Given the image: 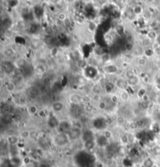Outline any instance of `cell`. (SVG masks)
Returning <instances> with one entry per match:
<instances>
[{
  "label": "cell",
  "mask_w": 160,
  "mask_h": 167,
  "mask_svg": "<svg viewBox=\"0 0 160 167\" xmlns=\"http://www.w3.org/2000/svg\"><path fill=\"white\" fill-rule=\"evenodd\" d=\"M114 84H115L116 88H118L119 90H120V91L127 90L129 87L127 81L125 78H122V77H117L116 81H114Z\"/></svg>",
  "instance_id": "obj_1"
},
{
  "label": "cell",
  "mask_w": 160,
  "mask_h": 167,
  "mask_svg": "<svg viewBox=\"0 0 160 167\" xmlns=\"http://www.w3.org/2000/svg\"><path fill=\"white\" fill-rule=\"evenodd\" d=\"M81 135H82L81 129L73 127V126H72L70 130L68 132V137L71 140H77V139H79L81 137Z\"/></svg>",
  "instance_id": "obj_2"
},
{
  "label": "cell",
  "mask_w": 160,
  "mask_h": 167,
  "mask_svg": "<svg viewBox=\"0 0 160 167\" xmlns=\"http://www.w3.org/2000/svg\"><path fill=\"white\" fill-rule=\"evenodd\" d=\"M141 79L139 75H135L133 77H132L131 79L127 80V81L129 87L133 88V87H136V86L139 84L140 82H141Z\"/></svg>",
  "instance_id": "obj_3"
},
{
  "label": "cell",
  "mask_w": 160,
  "mask_h": 167,
  "mask_svg": "<svg viewBox=\"0 0 160 167\" xmlns=\"http://www.w3.org/2000/svg\"><path fill=\"white\" fill-rule=\"evenodd\" d=\"M16 53H17V52H16L14 49H13V48L7 47L3 50V54H4V56H6V58H9V59L14 57V56H16Z\"/></svg>",
  "instance_id": "obj_4"
},
{
  "label": "cell",
  "mask_w": 160,
  "mask_h": 167,
  "mask_svg": "<svg viewBox=\"0 0 160 167\" xmlns=\"http://www.w3.org/2000/svg\"><path fill=\"white\" fill-rule=\"evenodd\" d=\"M63 108H64V104L62 102H59V101L53 102L52 105V108L55 112H59L62 111Z\"/></svg>",
  "instance_id": "obj_5"
},
{
  "label": "cell",
  "mask_w": 160,
  "mask_h": 167,
  "mask_svg": "<svg viewBox=\"0 0 160 167\" xmlns=\"http://www.w3.org/2000/svg\"><path fill=\"white\" fill-rule=\"evenodd\" d=\"M120 99L121 100L122 102H127L130 99V97H131V94L129 93V91L127 90H124V91H120Z\"/></svg>",
  "instance_id": "obj_6"
},
{
  "label": "cell",
  "mask_w": 160,
  "mask_h": 167,
  "mask_svg": "<svg viewBox=\"0 0 160 167\" xmlns=\"http://www.w3.org/2000/svg\"><path fill=\"white\" fill-rule=\"evenodd\" d=\"M5 88L7 92L9 93H13L14 92L15 90L17 89V85L13 81H9L6 83V85H5Z\"/></svg>",
  "instance_id": "obj_7"
},
{
  "label": "cell",
  "mask_w": 160,
  "mask_h": 167,
  "mask_svg": "<svg viewBox=\"0 0 160 167\" xmlns=\"http://www.w3.org/2000/svg\"><path fill=\"white\" fill-rule=\"evenodd\" d=\"M153 45V41H151V39H149L148 37H145V38H143L141 40V47L145 49H148L151 45Z\"/></svg>",
  "instance_id": "obj_8"
},
{
  "label": "cell",
  "mask_w": 160,
  "mask_h": 167,
  "mask_svg": "<svg viewBox=\"0 0 160 167\" xmlns=\"http://www.w3.org/2000/svg\"><path fill=\"white\" fill-rule=\"evenodd\" d=\"M103 70L106 73H116L118 71V68L115 65H106L104 67Z\"/></svg>",
  "instance_id": "obj_9"
},
{
  "label": "cell",
  "mask_w": 160,
  "mask_h": 167,
  "mask_svg": "<svg viewBox=\"0 0 160 167\" xmlns=\"http://www.w3.org/2000/svg\"><path fill=\"white\" fill-rule=\"evenodd\" d=\"M132 11H133V14L135 15V16H139V15L143 14V13H144V9H143V7L141 5H140V4H136V5H134L133 7L132 8Z\"/></svg>",
  "instance_id": "obj_10"
},
{
  "label": "cell",
  "mask_w": 160,
  "mask_h": 167,
  "mask_svg": "<svg viewBox=\"0 0 160 167\" xmlns=\"http://www.w3.org/2000/svg\"><path fill=\"white\" fill-rule=\"evenodd\" d=\"M3 68L4 69V71L6 73H10L13 72L14 71V68H13V65L9 61H6L4 63V64L3 66Z\"/></svg>",
  "instance_id": "obj_11"
},
{
  "label": "cell",
  "mask_w": 160,
  "mask_h": 167,
  "mask_svg": "<svg viewBox=\"0 0 160 167\" xmlns=\"http://www.w3.org/2000/svg\"><path fill=\"white\" fill-rule=\"evenodd\" d=\"M143 167H155V162L150 157H147L142 161Z\"/></svg>",
  "instance_id": "obj_12"
},
{
  "label": "cell",
  "mask_w": 160,
  "mask_h": 167,
  "mask_svg": "<svg viewBox=\"0 0 160 167\" xmlns=\"http://www.w3.org/2000/svg\"><path fill=\"white\" fill-rule=\"evenodd\" d=\"M96 144L95 140H92V141H86V142H84V148L87 150V151H91V150L94 149Z\"/></svg>",
  "instance_id": "obj_13"
},
{
  "label": "cell",
  "mask_w": 160,
  "mask_h": 167,
  "mask_svg": "<svg viewBox=\"0 0 160 167\" xmlns=\"http://www.w3.org/2000/svg\"><path fill=\"white\" fill-rule=\"evenodd\" d=\"M7 141L9 144L11 145H15V144H18L19 143V138L16 135H9L7 138Z\"/></svg>",
  "instance_id": "obj_14"
},
{
  "label": "cell",
  "mask_w": 160,
  "mask_h": 167,
  "mask_svg": "<svg viewBox=\"0 0 160 167\" xmlns=\"http://www.w3.org/2000/svg\"><path fill=\"white\" fill-rule=\"evenodd\" d=\"M132 56H135L137 58H139V57H142L144 56V49H141V48H135L133 51L132 52Z\"/></svg>",
  "instance_id": "obj_15"
},
{
  "label": "cell",
  "mask_w": 160,
  "mask_h": 167,
  "mask_svg": "<svg viewBox=\"0 0 160 167\" xmlns=\"http://www.w3.org/2000/svg\"><path fill=\"white\" fill-rule=\"evenodd\" d=\"M146 94H148V92L146 91V89L145 88V87H141V88H138L137 91H136L137 97L141 98V99Z\"/></svg>",
  "instance_id": "obj_16"
},
{
  "label": "cell",
  "mask_w": 160,
  "mask_h": 167,
  "mask_svg": "<svg viewBox=\"0 0 160 167\" xmlns=\"http://www.w3.org/2000/svg\"><path fill=\"white\" fill-rule=\"evenodd\" d=\"M120 141L122 144L123 145H127V144H129L130 142V137L129 135L127 134H123L120 136Z\"/></svg>",
  "instance_id": "obj_17"
},
{
  "label": "cell",
  "mask_w": 160,
  "mask_h": 167,
  "mask_svg": "<svg viewBox=\"0 0 160 167\" xmlns=\"http://www.w3.org/2000/svg\"><path fill=\"white\" fill-rule=\"evenodd\" d=\"M146 37H148L149 39H151V41H155L158 37V34L155 31H154V30H150V31L147 33Z\"/></svg>",
  "instance_id": "obj_18"
},
{
  "label": "cell",
  "mask_w": 160,
  "mask_h": 167,
  "mask_svg": "<svg viewBox=\"0 0 160 167\" xmlns=\"http://www.w3.org/2000/svg\"><path fill=\"white\" fill-rule=\"evenodd\" d=\"M39 108L36 106L35 105H31V106L27 108V112H28V113L30 115H35L38 114V112H39Z\"/></svg>",
  "instance_id": "obj_19"
},
{
  "label": "cell",
  "mask_w": 160,
  "mask_h": 167,
  "mask_svg": "<svg viewBox=\"0 0 160 167\" xmlns=\"http://www.w3.org/2000/svg\"><path fill=\"white\" fill-rule=\"evenodd\" d=\"M81 99L82 98H80V96H79L78 94H72L70 98V102H72L73 104H77V103H79L80 102H81Z\"/></svg>",
  "instance_id": "obj_20"
},
{
  "label": "cell",
  "mask_w": 160,
  "mask_h": 167,
  "mask_svg": "<svg viewBox=\"0 0 160 167\" xmlns=\"http://www.w3.org/2000/svg\"><path fill=\"white\" fill-rule=\"evenodd\" d=\"M115 87H116V86H115L114 82L110 81V82H108L107 84H106V85H105L106 91L107 93H110V92H112V91H113V90L114 89Z\"/></svg>",
  "instance_id": "obj_21"
},
{
  "label": "cell",
  "mask_w": 160,
  "mask_h": 167,
  "mask_svg": "<svg viewBox=\"0 0 160 167\" xmlns=\"http://www.w3.org/2000/svg\"><path fill=\"white\" fill-rule=\"evenodd\" d=\"M12 110V106L9 105V104H4L2 106V112L5 114H8L10 113Z\"/></svg>",
  "instance_id": "obj_22"
},
{
  "label": "cell",
  "mask_w": 160,
  "mask_h": 167,
  "mask_svg": "<svg viewBox=\"0 0 160 167\" xmlns=\"http://www.w3.org/2000/svg\"><path fill=\"white\" fill-rule=\"evenodd\" d=\"M124 48L126 51L127 52H133V49H135V45L133 44V42H126L124 45Z\"/></svg>",
  "instance_id": "obj_23"
},
{
  "label": "cell",
  "mask_w": 160,
  "mask_h": 167,
  "mask_svg": "<svg viewBox=\"0 0 160 167\" xmlns=\"http://www.w3.org/2000/svg\"><path fill=\"white\" fill-rule=\"evenodd\" d=\"M136 74L134 73L133 70H127V71H125L124 73V78L126 80H129L133 77L135 76Z\"/></svg>",
  "instance_id": "obj_24"
},
{
  "label": "cell",
  "mask_w": 160,
  "mask_h": 167,
  "mask_svg": "<svg viewBox=\"0 0 160 167\" xmlns=\"http://www.w3.org/2000/svg\"><path fill=\"white\" fill-rule=\"evenodd\" d=\"M137 64L139 67H144L147 64V59L145 57H139L137 58Z\"/></svg>",
  "instance_id": "obj_25"
},
{
  "label": "cell",
  "mask_w": 160,
  "mask_h": 167,
  "mask_svg": "<svg viewBox=\"0 0 160 167\" xmlns=\"http://www.w3.org/2000/svg\"><path fill=\"white\" fill-rule=\"evenodd\" d=\"M155 54L154 50L151 48H148L144 49V56L146 57H151Z\"/></svg>",
  "instance_id": "obj_26"
},
{
  "label": "cell",
  "mask_w": 160,
  "mask_h": 167,
  "mask_svg": "<svg viewBox=\"0 0 160 167\" xmlns=\"http://www.w3.org/2000/svg\"><path fill=\"white\" fill-rule=\"evenodd\" d=\"M31 135V132L29 130H24L20 133V137L23 139H27V138H30Z\"/></svg>",
  "instance_id": "obj_27"
},
{
  "label": "cell",
  "mask_w": 160,
  "mask_h": 167,
  "mask_svg": "<svg viewBox=\"0 0 160 167\" xmlns=\"http://www.w3.org/2000/svg\"><path fill=\"white\" fill-rule=\"evenodd\" d=\"M119 99H120V97L118 95H116L115 94H113L110 95V102L111 104H113V105H116L119 102Z\"/></svg>",
  "instance_id": "obj_28"
},
{
  "label": "cell",
  "mask_w": 160,
  "mask_h": 167,
  "mask_svg": "<svg viewBox=\"0 0 160 167\" xmlns=\"http://www.w3.org/2000/svg\"><path fill=\"white\" fill-rule=\"evenodd\" d=\"M28 95L31 97H33V98H35V97H37V95L39 94V91L36 89L35 88H31L28 90Z\"/></svg>",
  "instance_id": "obj_29"
},
{
  "label": "cell",
  "mask_w": 160,
  "mask_h": 167,
  "mask_svg": "<svg viewBox=\"0 0 160 167\" xmlns=\"http://www.w3.org/2000/svg\"><path fill=\"white\" fill-rule=\"evenodd\" d=\"M96 28H97V24H95L94 21H91L88 24V29L89 31L94 32L96 30Z\"/></svg>",
  "instance_id": "obj_30"
},
{
  "label": "cell",
  "mask_w": 160,
  "mask_h": 167,
  "mask_svg": "<svg viewBox=\"0 0 160 167\" xmlns=\"http://www.w3.org/2000/svg\"><path fill=\"white\" fill-rule=\"evenodd\" d=\"M56 18L59 20V21H62V22H63V23H64V22L68 19L66 14L65 13H63V12H61V13H58V14H57Z\"/></svg>",
  "instance_id": "obj_31"
},
{
  "label": "cell",
  "mask_w": 160,
  "mask_h": 167,
  "mask_svg": "<svg viewBox=\"0 0 160 167\" xmlns=\"http://www.w3.org/2000/svg\"><path fill=\"white\" fill-rule=\"evenodd\" d=\"M102 96L100 94H95L94 93L92 97V100L93 101V102H95L98 104V102H100L102 101Z\"/></svg>",
  "instance_id": "obj_32"
},
{
  "label": "cell",
  "mask_w": 160,
  "mask_h": 167,
  "mask_svg": "<svg viewBox=\"0 0 160 167\" xmlns=\"http://www.w3.org/2000/svg\"><path fill=\"white\" fill-rule=\"evenodd\" d=\"M58 54H59V49L56 46L52 47V49H50V56L55 58L58 56Z\"/></svg>",
  "instance_id": "obj_33"
},
{
  "label": "cell",
  "mask_w": 160,
  "mask_h": 167,
  "mask_svg": "<svg viewBox=\"0 0 160 167\" xmlns=\"http://www.w3.org/2000/svg\"><path fill=\"white\" fill-rule=\"evenodd\" d=\"M58 42V38L56 36H50L49 40H48V44L52 45V47L56 46V45Z\"/></svg>",
  "instance_id": "obj_34"
},
{
  "label": "cell",
  "mask_w": 160,
  "mask_h": 167,
  "mask_svg": "<svg viewBox=\"0 0 160 167\" xmlns=\"http://www.w3.org/2000/svg\"><path fill=\"white\" fill-rule=\"evenodd\" d=\"M102 135H103L105 138H106L107 140H110V139H111L112 137H113V133H112V131L110 130L106 129L104 130L103 134Z\"/></svg>",
  "instance_id": "obj_35"
},
{
  "label": "cell",
  "mask_w": 160,
  "mask_h": 167,
  "mask_svg": "<svg viewBox=\"0 0 160 167\" xmlns=\"http://www.w3.org/2000/svg\"><path fill=\"white\" fill-rule=\"evenodd\" d=\"M101 59L102 60V62L104 63H107L109 62L111 59V56H110L109 53H103L101 56Z\"/></svg>",
  "instance_id": "obj_36"
},
{
  "label": "cell",
  "mask_w": 160,
  "mask_h": 167,
  "mask_svg": "<svg viewBox=\"0 0 160 167\" xmlns=\"http://www.w3.org/2000/svg\"><path fill=\"white\" fill-rule=\"evenodd\" d=\"M152 152L154 153L155 155L156 156H160V145L159 144H156L152 148Z\"/></svg>",
  "instance_id": "obj_37"
},
{
  "label": "cell",
  "mask_w": 160,
  "mask_h": 167,
  "mask_svg": "<svg viewBox=\"0 0 160 167\" xmlns=\"http://www.w3.org/2000/svg\"><path fill=\"white\" fill-rule=\"evenodd\" d=\"M98 108L100 109V110H106L107 108V104L105 101H101L100 102L98 103Z\"/></svg>",
  "instance_id": "obj_38"
},
{
  "label": "cell",
  "mask_w": 160,
  "mask_h": 167,
  "mask_svg": "<svg viewBox=\"0 0 160 167\" xmlns=\"http://www.w3.org/2000/svg\"><path fill=\"white\" fill-rule=\"evenodd\" d=\"M116 121L119 125H123V124H124L125 122H126V120H125V118L123 117V116H118L116 117Z\"/></svg>",
  "instance_id": "obj_39"
},
{
  "label": "cell",
  "mask_w": 160,
  "mask_h": 167,
  "mask_svg": "<svg viewBox=\"0 0 160 167\" xmlns=\"http://www.w3.org/2000/svg\"><path fill=\"white\" fill-rule=\"evenodd\" d=\"M32 160V158L31 157H29V156H26V157H24L23 158V160H22V164L25 165V166H28L30 164V162H31Z\"/></svg>",
  "instance_id": "obj_40"
},
{
  "label": "cell",
  "mask_w": 160,
  "mask_h": 167,
  "mask_svg": "<svg viewBox=\"0 0 160 167\" xmlns=\"http://www.w3.org/2000/svg\"><path fill=\"white\" fill-rule=\"evenodd\" d=\"M142 15H143V18H144V19H145V20L151 19V17H152L151 13L148 12V10H145V11H144V13H143Z\"/></svg>",
  "instance_id": "obj_41"
},
{
  "label": "cell",
  "mask_w": 160,
  "mask_h": 167,
  "mask_svg": "<svg viewBox=\"0 0 160 167\" xmlns=\"http://www.w3.org/2000/svg\"><path fill=\"white\" fill-rule=\"evenodd\" d=\"M38 115H39V116H40V117L44 118L47 116V112H46L45 109H40L39 112H38Z\"/></svg>",
  "instance_id": "obj_42"
},
{
  "label": "cell",
  "mask_w": 160,
  "mask_h": 167,
  "mask_svg": "<svg viewBox=\"0 0 160 167\" xmlns=\"http://www.w3.org/2000/svg\"><path fill=\"white\" fill-rule=\"evenodd\" d=\"M27 167H39V164L38 161H36V160H34L32 159L31 162H30V164L28 166H27Z\"/></svg>",
  "instance_id": "obj_43"
},
{
  "label": "cell",
  "mask_w": 160,
  "mask_h": 167,
  "mask_svg": "<svg viewBox=\"0 0 160 167\" xmlns=\"http://www.w3.org/2000/svg\"><path fill=\"white\" fill-rule=\"evenodd\" d=\"M13 120L15 121H17V122H21V120H23V116L20 113H17V114L14 115V116H13Z\"/></svg>",
  "instance_id": "obj_44"
},
{
  "label": "cell",
  "mask_w": 160,
  "mask_h": 167,
  "mask_svg": "<svg viewBox=\"0 0 160 167\" xmlns=\"http://www.w3.org/2000/svg\"><path fill=\"white\" fill-rule=\"evenodd\" d=\"M128 125H129V127H130V129L131 130H134V129H136V128H137V126L136 122L131 121L130 123H128Z\"/></svg>",
  "instance_id": "obj_45"
},
{
  "label": "cell",
  "mask_w": 160,
  "mask_h": 167,
  "mask_svg": "<svg viewBox=\"0 0 160 167\" xmlns=\"http://www.w3.org/2000/svg\"><path fill=\"white\" fill-rule=\"evenodd\" d=\"M141 101H142L143 103H148L149 102V101H150V96L148 95V94H146L145 95L141 98Z\"/></svg>",
  "instance_id": "obj_46"
},
{
  "label": "cell",
  "mask_w": 160,
  "mask_h": 167,
  "mask_svg": "<svg viewBox=\"0 0 160 167\" xmlns=\"http://www.w3.org/2000/svg\"><path fill=\"white\" fill-rule=\"evenodd\" d=\"M136 123H137V127H143V126H145V120H138L136 122Z\"/></svg>",
  "instance_id": "obj_47"
},
{
  "label": "cell",
  "mask_w": 160,
  "mask_h": 167,
  "mask_svg": "<svg viewBox=\"0 0 160 167\" xmlns=\"http://www.w3.org/2000/svg\"><path fill=\"white\" fill-rule=\"evenodd\" d=\"M126 39H127V42H133V35L132 34H127V35H126Z\"/></svg>",
  "instance_id": "obj_48"
},
{
  "label": "cell",
  "mask_w": 160,
  "mask_h": 167,
  "mask_svg": "<svg viewBox=\"0 0 160 167\" xmlns=\"http://www.w3.org/2000/svg\"><path fill=\"white\" fill-rule=\"evenodd\" d=\"M84 108H85V110L88 112H92V110H93V106H92V104H90V103H87L86 105H85V107H84Z\"/></svg>",
  "instance_id": "obj_49"
},
{
  "label": "cell",
  "mask_w": 160,
  "mask_h": 167,
  "mask_svg": "<svg viewBox=\"0 0 160 167\" xmlns=\"http://www.w3.org/2000/svg\"><path fill=\"white\" fill-rule=\"evenodd\" d=\"M18 102H19L20 104L24 105V104H26V103H27V100H26V98H25L24 97H21V98H18Z\"/></svg>",
  "instance_id": "obj_50"
},
{
  "label": "cell",
  "mask_w": 160,
  "mask_h": 167,
  "mask_svg": "<svg viewBox=\"0 0 160 167\" xmlns=\"http://www.w3.org/2000/svg\"><path fill=\"white\" fill-rule=\"evenodd\" d=\"M54 24L56 25V27H61L62 26V24H64V23L63 22H62V21H59L58 19L56 18V20L55 21V23H54Z\"/></svg>",
  "instance_id": "obj_51"
},
{
  "label": "cell",
  "mask_w": 160,
  "mask_h": 167,
  "mask_svg": "<svg viewBox=\"0 0 160 167\" xmlns=\"http://www.w3.org/2000/svg\"><path fill=\"white\" fill-rule=\"evenodd\" d=\"M18 26H19V27H25V26H26L25 21H18Z\"/></svg>",
  "instance_id": "obj_52"
},
{
  "label": "cell",
  "mask_w": 160,
  "mask_h": 167,
  "mask_svg": "<svg viewBox=\"0 0 160 167\" xmlns=\"http://www.w3.org/2000/svg\"><path fill=\"white\" fill-rule=\"evenodd\" d=\"M18 167H27V166H25V165H24V164H21V165H20V166H19Z\"/></svg>",
  "instance_id": "obj_53"
},
{
  "label": "cell",
  "mask_w": 160,
  "mask_h": 167,
  "mask_svg": "<svg viewBox=\"0 0 160 167\" xmlns=\"http://www.w3.org/2000/svg\"><path fill=\"white\" fill-rule=\"evenodd\" d=\"M158 67H159V68H160V60L158 62Z\"/></svg>",
  "instance_id": "obj_54"
},
{
  "label": "cell",
  "mask_w": 160,
  "mask_h": 167,
  "mask_svg": "<svg viewBox=\"0 0 160 167\" xmlns=\"http://www.w3.org/2000/svg\"><path fill=\"white\" fill-rule=\"evenodd\" d=\"M158 28H159V29H160V24H159V27H158Z\"/></svg>",
  "instance_id": "obj_55"
}]
</instances>
